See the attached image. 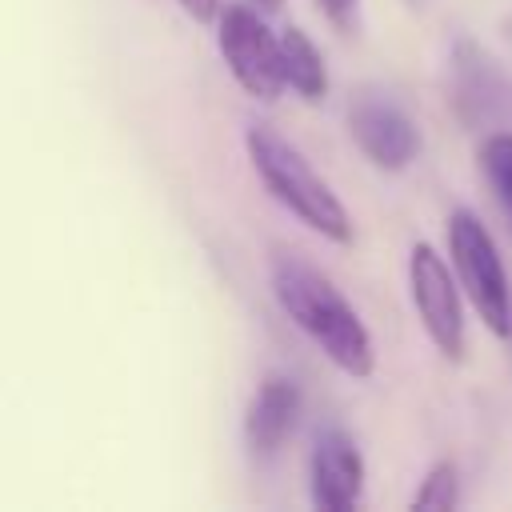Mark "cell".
I'll list each match as a JSON object with an SVG mask.
<instances>
[{
    "label": "cell",
    "instance_id": "obj_1",
    "mask_svg": "<svg viewBox=\"0 0 512 512\" xmlns=\"http://www.w3.org/2000/svg\"><path fill=\"white\" fill-rule=\"evenodd\" d=\"M268 280L272 296L284 308V316L352 380H368L376 372V348L356 316V308L344 300V292L312 268L304 256L276 248L268 260Z\"/></svg>",
    "mask_w": 512,
    "mask_h": 512
},
{
    "label": "cell",
    "instance_id": "obj_2",
    "mask_svg": "<svg viewBox=\"0 0 512 512\" xmlns=\"http://www.w3.org/2000/svg\"><path fill=\"white\" fill-rule=\"evenodd\" d=\"M244 152L252 160V172L268 188L276 204H284L304 228L320 232L332 244H352V216L340 204V196L328 188L324 176L312 172V164L268 124H252L244 132Z\"/></svg>",
    "mask_w": 512,
    "mask_h": 512
},
{
    "label": "cell",
    "instance_id": "obj_3",
    "mask_svg": "<svg viewBox=\"0 0 512 512\" xmlns=\"http://www.w3.org/2000/svg\"><path fill=\"white\" fill-rule=\"evenodd\" d=\"M448 260H452L456 280H460L464 296L472 300L480 324L492 336L508 340L512 336V288H508V272H504V260H500V248H496L492 232L468 208H456L448 216Z\"/></svg>",
    "mask_w": 512,
    "mask_h": 512
},
{
    "label": "cell",
    "instance_id": "obj_4",
    "mask_svg": "<svg viewBox=\"0 0 512 512\" xmlns=\"http://www.w3.org/2000/svg\"><path fill=\"white\" fill-rule=\"evenodd\" d=\"M216 48L232 72V80L252 96L272 104L288 84L280 68V36L264 24V12L244 4H224L216 16Z\"/></svg>",
    "mask_w": 512,
    "mask_h": 512
},
{
    "label": "cell",
    "instance_id": "obj_5",
    "mask_svg": "<svg viewBox=\"0 0 512 512\" xmlns=\"http://www.w3.org/2000/svg\"><path fill=\"white\" fill-rule=\"evenodd\" d=\"M408 296L412 308L436 344L444 360H464V304H460V280L448 272L444 256L428 244L416 240L408 252Z\"/></svg>",
    "mask_w": 512,
    "mask_h": 512
},
{
    "label": "cell",
    "instance_id": "obj_6",
    "mask_svg": "<svg viewBox=\"0 0 512 512\" xmlns=\"http://www.w3.org/2000/svg\"><path fill=\"white\" fill-rule=\"evenodd\" d=\"M348 136L384 172H404L420 152V132L412 116L384 92H360L348 104Z\"/></svg>",
    "mask_w": 512,
    "mask_h": 512
},
{
    "label": "cell",
    "instance_id": "obj_7",
    "mask_svg": "<svg viewBox=\"0 0 512 512\" xmlns=\"http://www.w3.org/2000/svg\"><path fill=\"white\" fill-rule=\"evenodd\" d=\"M308 496L324 512H348L364 500V456L344 428H320L308 452Z\"/></svg>",
    "mask_w": 512,
    "mask_h": 512
},
{
    "label": "cell",
    "instance_id": "obj_8",
    "mask_svg": "<svg viewBox=\"0 0 512 512\" xmlns=\"http://www.w3.org/2000/svg\"><path fill=\"white\" fill-rule=\"evenodd\" d=\"M300 416V384L284 372H268L244 412V444L256 460H272L280 444L292 436Z\"/></svg>",
    "mask_w": 512,
    "mask_h": 512
},
{
    "label": "cell",
    "instance_id": "obj_9",
    "mask_svg": "<svg viewBox=\"0 0 512 512\" xmlns=\"http://www.w3.org/2000/svg\"><path fill=\"white\" fill-rule=\"evenodd\" d=\"M280 68H284V84L304 104H320L328 96V64H324L320 48L312 44V36L296 24H288L280 32Z\"/></svg>",
    "mask_w": 512,
    "mask_h": 512
},
{
    "label": "cell",
    "instance_id": "obj_10",
    "mask_svg": "<svg viewBox=\"0 0 512 512\" xmlns=\"http://www.w3.org/2000/svg\"><path fill=\"white\" fill-rule=\"evenodd\" d=\"M412 508H460V468L452 460H436L416 484Z\"/></svg>",
    "mask_w": 512,
    "mask_h": 512
},
{
    "label": "cell",
    "instance_id": "obj_11",
    "mask_svg": "<svg viewBox=\"0 0 512 512\" xmlns=\"http://www.w3.org/2000/svg\"><path fill=\"white\" fill-rule=\"evenodd\" d=\"M480 168L500 204H512V132H492L480 140Z\"/></svg>",
    "mask_w": 512,
    "mask_h": 512
},
{
    "label": "cell",
    "instance_id": "obj_12",
    "mask_svg": "<svg viewBox=\"0 0 512 512\" xmlns=\"http://www.w3.org/2000/svg\"><path fill=\"white\" fill-rule=\"evenodd\" d=\"M316 8L324 12V20H328L332 28L348 32V28L356 24V8H360V0H316Z\"/></svg>",
    "mask_w": 512,
    "mask_h": 512
},
{
    "label": "cell",
    "instance_id": "obj_13",
    "mask_svg": "<svg viewBox=\"0 0 512 512\" xmlns=\"http://www.w3.org/2000/svg\"><path fill=\"white\" fill-rule=\"evenodd\" d=\"M176 4H180L196 24H212V20L220 16V8H224L220 0H176Z\"/></svg>",
    "mask_w": 512,
    "mask_h": 512
},
{
    "label": "cell",
    "instance_id": "obj_14",
    "mask_svg": "<svg viewBox=\"0 0 512 512\" xmlns=\"http://www.w3.org/2000/svg\"><path fill=\"white\" fill-rule=\"evenodd\" d=\"M248 4H252V8H260V12H276L284 0H248Z\"/></svg>",
    "mask_w": 512,
    "mask_h": 512
},
{
    "label": "cell",
    "instance_id": "obj_15",
    "mask_svg": "<svg viewBox=\"0 0 512 512\" xmlns=\"http://www.w3.org/2000/svg\"><path fill=\"white\" fill-rule=\"evenodd\" d=\"M504 212H508V216H512V204H504Z\"/></svg>",
    "mask_w": 512,
    "mask_h": 512
}]
</instances>
